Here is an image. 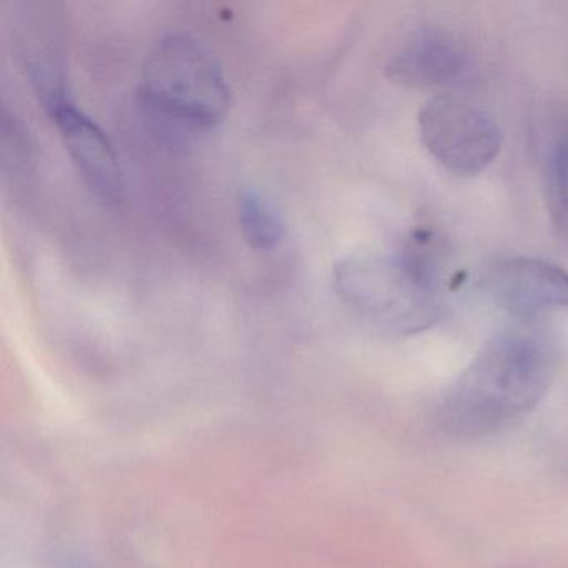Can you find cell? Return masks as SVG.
<instances>
[{
  "instance_id": "52a82bcc",
  "label": "cell",
  "mask_w": 568,
  "mask_h": 568,
  "mask_svg": "<svg viewBox=\"0 0 568 568\" xmlns=\"http://www.w3.org/2000/svg\"><path fill=\"white\" fill-rule=\"evenodd\" d=\"M465 64L467 54L452 32L424 28L395 52L385 75L405 88H437L455 81Z\"/></svg>"
},
{
  "instance_id": "5b68a950",
  "label": "cell",
  "mask_w": 568,
  "mask_h": 568,
  "mask_svg": "<svg viewBox=\"0 0 568 568\" xmlns=\"http://www.w3.org/2000/svg\"><path fill=\"white\" fill-rule=\"evenodd\" d=\"M491 297L520 322L568 308V272L540 258L498 262L487 277Z\"/></svg>"
},
{
  "instance_id": "6da1fadb",
  "label": "cell",
  "mask_w": 568,
  "mask_h": 568,
  "mask_svg": "<svg viewBox=\"0 0 568 568\" xmlns=\"http://www.w3.org/2000/svg\"><path fill=\"white\" fill-rule=\"evenodd\" d=\"M555 371L550 338L530 322L498 332L452 385L438 424L457 437H481L534 410Z\"/></svg>"
},
{
  "instance_id": "ba28073f",
  "label": "cell",
  "mask_w": 568,
  "mask_h": 568,
  "mask_svg": "<svg viewBox=\"0 0 568 568\" xmlns=\"http://www.w3.org/2000/svg\"><path fill=\"white\" fill-rule=\"evenodd\" d=\"M237 205L242 235L252 248L272 251L281 244L284 222L274 204L257 189H242Z\"/></svg>"
},
{
  "instance_id": "8992f818",
  "label": "cell",
  "mask_w": 568,
  "mask_h": 568,
  "mask_svg": "<svg viewBox=\"0 0 568 568\" xmlns=\"http://www.w3.org/2000/svg\"><path fill=\"white\" fill-rule=\"evenodd\" d=\"M48 112L88 187L102 201H121L125 191L124 174L114 145L101 125L72 99L52 105Z\"/></svg>"
},
{
  "instance_id": "3957f363",
  "label": "cell",
  "mask_w": 568,
  "mask_h": 568,
  "mask_svg": "<svg viewBox=\"0 0 568 568\" xmlns=\"http://www.w3.org/2000/svg\"><path fill=\"white\" fill-rule=\"evenodd\" d=\"M141 95L165 118L201 129L221 124L232 104L224 69L187 34L165 36L151 49L142 68Z\"/></svg>"
},
{
  "instance_id": "9c48e42d",
  "label": "cell",
  "mask_w": 568,
  "mask_h": 568,
  "mask_svg": "<svg viewBox=\"0 0 568 568\" xmlns=\"http://www.w3.org/2000/svg\"><path fill=\"white\" fill-rule=\"evenodd\" d=\"M544 191L551 224L568 239V139L558 141L548 154Z\"/></svg>"
},
{
  "instance_id": "7a4b0ae2",
  "label": "cell",
  "mask_w": 568,
  "mask_h": 568,
  "mask_svg": "<svg viewBox=\"0 0 568 568\" xmlns=\"http://www.w3.org/2000/svg\"><path fill=\"white\" fill-rule=\"evenodd\" d=\"M437 245L415 232L400 255L357 254L334 267L338 298L362 321L394 335L420 334L442 315Z\"/></svg>"
},
{
  "instance_id": "277c9868",
  "label": "cell",
  "mask_w": 568,
  "mask_h": 568,
  "mask_svg": "<svg viewBox=\"0 0 568 568\" xmlns=\"http://www.w3.org/2000/svg\"><path fill=\"white\" fill-rule=\"evenodd\" d=\"M418 129L432 158L455 174H478L501 149L495 119L464 99H430L418 114Z\"/></svg>"
}]
</instances>
